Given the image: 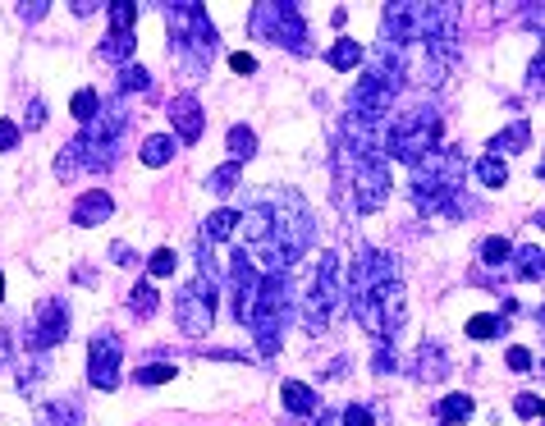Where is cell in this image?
<instances>
[{
  "label": "cell",
  "mask_w": 545,
  "mask_h": 426,
  "mask_svg": "<svg viewBox=\"0 0 545 426\" xmlns=\"http://www.w3.org/2000/svg\"><path fill=\"white\" fill-rule=\"evenodd\" d=\"M120 358H124V344L115 335H97L88 344V381L97 385V390H115L120 385Z\"/></svg>",
  "instance_id": "obj_11"
},
{
  "label": "cell",
  "mask_w": 545,
  "mask_h": 426,
  "mask_svg": "<svg viewBox=\"0 0 545 426\" xmlns=\"http://www.w3.org/2000/svg\"><path fill=\"white\" fill-rule=\"evenodd\" d=\"M280 399H284V413H294V417H312V413H317V404H321L317 390L303 385V381H284Z\"/></svg>",
  "instance_id": "obj_17"
},
{
  "label": "cell",
  "mask_w": 545,
  "mask_h": 426,
  "mask_svg": "<svg viewBox=\"0 0 545 426\" xmlns=\"http://www.w3.org/2000/svg\"><path fill=\"white\" fill-rule=\"evenodd\" d=\"M175 381V367L170 362H152V367H138V385H165Z\"/></svg>",
  "instance_id": "obj_32"
},
{
  "label": "cell",
  "mask_w": 545,
  "mask_h": 426,
  "mask_svg": "<svg viewBox=\"0 0 545 426\" xmlns=\"http://www.w3.org/2000/svg\"><path fill=\"white\" fill-rule=\"evenodd\" d=\"M326 60H330V69H339V74H349V69H358V65H362V46L353 42V37H339V42L326 51Z\"/></svg>",
  "instance_id": "obj_23"
},
{
  "label": "cell",
  "mask_w": 545,
  "mask_h": 426,
  "mask_svg": "<svg viewBox=\"0 0 545 426\" xmlns=\"http://www.w3.org/2000/svg\"><path fill=\"white\" fill-rule=\"evenodd\" d=\"M436 413H440V426H463V422H472V413H477V404H472L468 394H445Z\"/></svg>",
  "instance_id": "obj_21"
},
{
  "label": "cell",
  "mask_w": 545,
  "mask_h": 426,
  "mask_svg": "<svg viewBox=\"0 0 545 426\" xmlns=\"http://www.w3.org/2000/svg\"><path fill=\"white\" fill-rule=\"evenodd\" d=\"M440 142V115L436 110H408V115H399V120L385 124V138H381V152L385 161H404V165H417L422 156L436 152Z\"/></svg>",
  "instance_id": "obj_6"
},
{
  "label": "cell",
  "mask_w": 545,
  "mask_h": 426,
  "mask_svg": "<svg viewBox=\"0 0 545 426\" xmlns=\"http://www.w3.org/2000/svg\"><path fill=\"white\" fill-rule=\"evenodd\" d=\"M229 280H234V317L248 326L252 303H257V289H262V266L248 248H234V266H229Z\"/></svg>",
  "instance_id": "obj_10"
},
{
  "label": "cell",
  "mask_w": 545,
  "mask_h": 426,
  "mask_svg": "<svg viewBox=\"0 0 545 426\" xmlns=\"http://www.w3.org/2000/svg\"><path fill=\"white\" fill-rule=\"evenodd\" d=\"M165 19H170V37H175V51H179V60H184V69L188 74H202L220 46L216 28H211V19H207V5H197V0L165 5Z\"/></svg>",
  "instance_id": "obj_5"
},
{
  "label": "cell",
  "mask_w": 545,
  "mask_h": 426,
  "mask_svg": "<svg viewBox=\"0 0 545 426\" xmlns=\"http://www.w3.org/2000/svg\"><path fill=\"white\" fill-rule=\"evenodd\" d=\"M463 175H468V156L463 152H431L413 165V202L426 216H468L477 202H463Z\"/></svg>",
  "instance_id": "obj_2"
},
{
  "label": "cell",
  "mask_w": 545,
  "mask_h": 426,
  "mask_svg": "<svg viewBox=\"0 0 545 426\" xmlns=\"http://www.w3.org/2000/svg\"><path fill=\"white\" fill-rule=\"evenodd\" d=\"M229 69H234V74H257V60H252L248 51H239V55H229Z\"/></svg>",
  "instance_id": "obj_42"
},
{
  "label": "cell",
  "mask_w": 545,
  "mask_h": 426,
  "mask_svg": "<svg viewBox=\"0 0 545 426\" xmlns=\"http://www.w3.org/2000/svg\"><path fill=\"white\" fill-rule=\"evenodd\" d=\"M129 307H133V317H152L156 312V289L152 284H138V289L129 294Z\"/></svg>",
  "instance_id": "obj_31"
},
{
  "label": "cell",
  "mask_w": 545,
  "mask_h": 426,
  "mask_svg": "<svg viewBox=\"0 0 545 426\" xmlns=\"http://www.w3.org/2000/svg\"><path fill=\"white\" fill-rule=\"evenodd\" d=\"M390 367H399V362H394V358H390V349H385V344H381V353H376V372L385 376V372H390Z\"/></svg>",
  "instance_id": "obj_46"
},
{
  "label": "cell",
  "mask_w": 545,
  "mask_h": 426,
  "mask_svg": "<svg viewBox=\"0 0 545 426\" xmlns=\"http://www.w3.org/2000/svg\"><path fill=\"white\" fill-rule=\"evenodd\" d=\"M509 257H513V243L500 239V234L481 243V262H486V266H509Z\"/></svg>",
  "instance_id": "obj_29"
},
{
  "label": "cell",
  "mask_w": 545,
  "mask_h": 426,
  "mask_svg": "<svg viewBox=\"0 0 545 426\" xmlns=\"http://www.w3.org/2000/svg\"><path fill=\"white\" fill-rule=\"evenodd\" d=\"M175 252L170 248H156L152 252V262H147V275H156V280H165V275H175Z\"/></svg>",
  "instance_id": "obj_33"
},
{
  "label": "cell",
  "mask_w": 545,
  "mask_h": 426,
  "mask_svg": "<svg viewBox=\"0 0 545 426\" xmlns=\"http://www.w3.org/2000/svg\"><path fill=\"white\" fill-rule=\"evenodd\" d=\"M472 170H477V179L486 188H504V184H509V165L495 161V156H477V165H472Z\"/></svg>",
  "instance_id": "obj_25"
},
{
  "label": "cell",
  "mask_w": 545,
  "mask_h": 426,
  "mask_svg": "<svg viewBox=\"0 0 545 426\" xmlns=\"http://www.w3.org/2000/svg\"><path fill=\"white\" fill-rule=\"evenodd\" d=\"M110 216H115V197L110 193H83L74 202V225H83V230H92V225H101Z\"/></svg>",
  "instance_id": "obj_15"
},
{
  "label": "cell",
  "mask_w": 545,
  "mask_h": 426,
  "mask_svg": "<svg viewBox=\"0 0 545 426\" xmlns=\"http://www.w3.org/2000/svg\"><path fill=\"white\" fill-rule=\"evenodd\" d=\"M101 55H106V60H115V65H129V55H133V33H110L106 42H101Z\"/></svg>",
  "instance_id": "obj_27"
},
{
  "label": "cell",
  "mask_w": 545,
  "mask_h": 426,
  "mask_svg": "<svg viewBox=\"0 0 545 426\" xmlns=\"http://www.w3.org/2000/svg\"><path fill=\"white\" fill-rule=\"evenodd\" d=\"M46 426H78V408L74 404H51L46 408Z\"/></svg>",
  "instance_id": "obj_35"
},
{
  "label": "cell",
  "mask_w": 545,
  "mask_h": 426,
  "mask_svg": "<svg viewBox=\"0 0 545 426\" xmlns=\"http://www.w3.org/2000/svg\"><path fill=\"white\" fill-rule=\"evenodd\" d=\"M545 83V55H532V65H527V88H541Z\"/></svg>",
  "instance_id": "obj_39"
},
{
  "label": "cell",
  "mask_w": 545,
  "mask_h": 426,
  "mask_svg": "<svg viewBox=\"0 0 545 426\" xmlns=\"http://www.w3.org/2000/svg\"><path fill=\"white\" fill-rule=\"evenodd\" d=\"M69 10L78 14V19H88V14H97L101 5H92V0H74V5H69Z\"/></svg>",
  "instance_id": "obj_47"
},
{
  "label": "cell",
  "mask_w": 545,
  "mask_h": 426,
  "mask_svg": "<svg viewBox=\"0 0 545 426\" xmlns=\"http://www.w3.org/2000/svg\"><path fill=\"white\" fill-rule=\"evenodd\" d=\"M239 170H243V165H234V161L220 165L216 175H211V193H229V188L239 184Z\"/></svg>",
  "instance_id": "obj_34"
},
{
  "label": "cell",
  "mask_w": 545,
  "mask_h": 426,
  "mask_svg": "<svg viewBox=\"0 0 545 426\" xmlns=\"http://www.w3.org/2000/svg\"><path fill=\"white\" fill-rule=\"evenodd\" d=\"M303 326L307 335H321V330H330V321H335V307H339V257L335 252H321L317 271H312V284H307L303 294Z\"/></svg>",
  "instance_id": "obj_8"
},
{
  "label": "cell",
  "mask_w": 545,
  "mask_h": 426,
  "mask_svg": "<svg viewBox=\"0 0 545 426\" xmlns=\"http://www.w3.org/2000/svg\"><path fill=\"white\" fill-rule=\"evenodd\" d=\"M248 33L266 37V42H275V46H289L294 55L312 51V46H307V23H303V10H298V5H275V0L252 5Z\"/></svg>",
  "instance_id": "obj_7"
},
{
  "label": "cell",
  "mask_w": 545,
  "mask_h": 426,
  "mask_svg": "<svg viewBox=\"0 0 545 426\" xmlns=\"http://www.w3.org/2000/svg\"><path fill=\"white\" fill-rule=\"evenodd\" d=\"M312 234H317V220L307 211V202L298 193H284L271 207V248H266V271H289V266L312 248Z\"/></svg>",
  "instance_id": "obj_4"
},
{
  "label": "cell",
  "mask_w": 545,
  "mask_h": 426,
  "mask_svg": "<svg viewBox=\"0 0 545 426\" xmlns=\"http://www.w3.org/2000/svg\"><path fill=\"white\" fill-rule=\"evenodd\" d=\"M298 298H294V280L289 271H262V289H257V303H252L248 330L257 339V353H280L284 344V326L294 321Z\"/></svg>",
  "instance_id": "obj_3"
},
{
  "label": "cell",
  "mask_w": 545,
  "mask_h": 426,
  "mask_svg": "<svg viewBox=\"0 0 545 426\" xmlns=\"http://www.w3.org/2000/svg\"><path fill=\"white\" fill-rule=\"evenodd\" d=\"M110 23H115V33H133V23H138V5L133 0H110Z\"/></svg>",
  "instance_id": "obj_28"
},
{
  "label": "cell",
  "mask_w": 545,
  "mask_h": 426,
  "mask_svg": "<svg viewBox=\"0 0 545 426\" xmlns=\"http://www.w3.org/2000/svg\"><path fill=\"white\" fill-rule=\"evenodd\" d=\"M344 426H371V408H362V404L344 408Z\"/></svg>",
  "instance_id": "obj_41"
},
{
  "label": "cell",
  "mask_w": 545,
  "mask_h": 426,
  "mask_svg": "<svg viewBox=\"0 0 545 426\" xmlns=\"http://www.w3.org/2000/svg\"><path fill=\"white\" fill-rule=\"evenodd\" d=\"M175 152H179V142L170 138V133H152V138H142V147H138L142 165H152V170L170 165V161H175Z\"/></svg>",
  "instance_id": "obj_19"
},
{
  "label": "cell",
  "mask_w": 545,
  "mask_h": 426,
  "mask_svg": "<svg viewBox=\"0 0 545 426\" xmlns=\"http://www.w3.org/2000/svg\"><path fill=\"white\" fill-rule=\"evenodd\" d=\"M170 124H175V133H170L175 142H197L202 138V129H207L202 101H197L193 92H179V97L170 101Z\"/></svg>",
  "instance_id": "obj_13"
},
{
  "label": "cell",
  "mask_w": 545,
  "mask_h": 426,
  "mask_svg": "<svg viewBox=\"0 0 545 426\" xmlns=\"http://www.w3.org/2000/svg\"><path fill=\"white\" fill-rule=\"evenodd\" d=\"M97 106H101V97L92 88H83V92H74V101H69V110H74V120H83V124H92V115H97Z\"/></svg>",
  "instance_id": "obj_30"
},
{
  "label": "cell",
  "mask_w": 545,
  "mask_h": 426,
  "mask_svg": "<svg viewBox=\"0 0 545 426\" xmlns=\"http://www.w3.org/2000/svg\"><path fill=\"white\" fill-rule=\"evenodd\" d=\"M46 10H51V0H33V5H19V14L28 23H37V19H46Z\"/></svg>",
  "instance_id": "obj_43"
},
{
  "label": "cell",
  "mask_w": 545,
  "mask_h": 426,
  "mask_svg": "<svg viewBox=\"0 0 545 426\" xmlns=\"http://www.w3.org/2000/svg\"><path fill=\"white\" fill-rule=\"evenodd\" d=\"M509 367H513V372H532V353H527L523 344H513V349H509Z\"/></svg>",
  "instance_id": "obj_40"
},
{
  "label": "cell",
  "mask_w": 545,
  "mask_h": 426,
  "mask_svg": "<svg viewBox=\"0 0 545 426\" xmlns=\"http://www.w3.org/2000/svg\"><path fill=\"white\" fill-rule=\"evenodd\" d=\"M0 303H5V275H0Z\"/></svg>",
  "instance_id": "obj_48"
},
{
  "label": "cell",
  "mask_w": 545,
  "mask_h": 426,
  "mask_svg": "<svg viewBox=\"0 0 545 426\" xmlns=\"http://www.w3.org/2000/svg\"><path fill=\"white\" fill-rule=\"evenodd\" d=\"M65 335H69V307L55 303V298H46V303L37 307V317H33L28 349H33V353H46V349H55V344H60Z\"/></svg>",
  "instance_id": "obj_12"
},
{
  "label": "cell",
  "mask_w": 545,
  "mask_h": 426,
  "mask_svg": "<svg viewBox=\"0 0 545 426\" xmlns=\"http://www.w3.org/2000/svg\"><path fill=\"white\" fill-rule=\"evenodd\" d=\"M14 147H19V124L0 120V152H14Z\"/></svg>",
  "instance_id": "obj_38"
},
{
  "label": "cell",
  "mask_w": 545,
  "mask_h": 426,
  "mask_svg": "<svg viewBox=\"0 0 545 426\" xmlns=\"http://www.w3.org/2000/svg\"><path fill=\"white\" fill-rule=\"evenodd\" d=\"M513 413L523 417V422H536V413H541V399H536V394H518V399H513Z\"/></svg>",
  "instance_id": "obj_37"
},
{
  "label": "cell",
  "mask_w": 545,
  "mask_h": 426,
  "mask_svg": "<svg viewBox=\"0 0 545 426\" xmlns=\"http://www.w3.org/2000/svg\"><path fill=\"white\" fill-rule=\"evenodd\" d=\"M234 230H239V211L225 207V211H216V216H207V225H202V243H220Z\"/></svg>",
  "instance_id": "obj_24"
},
{
  "label": "cell",
  "mask_w": 545,
  "mask_h": 426,
  "mask_svg": "<svg viewBox=\"0 0 545 426\" xmlns=\"http://www.w3.org/2000/svg\"><path fill=\"white\" fill-rule=\"evenodd\" d=\"M243 234H248V243L243 248L252 252V257H266V248H271V207H248V216H239Z\"/></svg>",
  "instance_id": "obj_14"
},
{
  "label": "cell",
  "mask_w": 545,
  "mask_h": 426,
  "mask_svg": "<svg viewBox=\"0 0 545 426\" xmlns=\"http://www.w3.org/2000/svg\"><path fill=\"white\" fill-rule=\"evenodd\" d=\"M527 138H532V124H527V120H513L509 129H504V133H495V138H491V156H495V161H504V156L523 152V147H527Z\"/></svg>",
  "instance_id": "obj_18"
},
{
  "label": "cell",
  "mask_w": 545,
  "mask_h": 426,
  "mask_svg": "<svg viewBox=\"0 0 545 426\" xmlns=\"http://www.w3.org/2000/svg\"><path fill=\"white\" fill-rule=\"evenodd\" d=\"M349 307L358 326L367 335H376L381 344H390L404 330V275L399 262L381 248H358L349 266Z\"/></svg>",
  "instance_id": "obj_1"
},
{
  "label": "cell",
  "mask_w": 545,
  "mask_h": 426,
  "mask_svg": "<svg viewBox=\"0 0 545 426\" xmlns=\"http://www.w3.org/2000/svg\"><path fill=\"white\" fill-rule=\"evenodd\" d=\"M216 303H220V284H211V280H188L184 289H179V298H175V321H179V330H184L188 339H202V335H211V326H216Z\"/></svg>",
  "instance_id": "obj_9"
},
{
  "label": "cell",
  "mask_w": 545,
  "mask_h": 426,
  "mask_svg": "<svg viewBox=\"0 0 545 426\" xmlns=\"http://www.w3.org/2000/svg\"><path fill=\"white\" fill-rule=\"evenodd\" d=\"M513 271H518V280H541L545 275V252L541 243H523V248H513Z\"/></svg>",
  "instance_id": "obj_20"
},
{
  "label": "cell",
  "mask_w": 545,
  "mask_h": 426,
  "mask_svg": "<svg viewBox=\"0 0 545 426\" xmlns=\"http://www.w3.org/2000/svg\"><path fill=\"white\" fill-rule=\"evenodd\" d=\"M500 335V317H472L468 321V339H491Z\"/></svg>",
  "instance_id": "obj_36"
},
{
  "label": "cell",
  "mask_w": 545,
  "mask_h": 426,
  "mask_svg": "<svg viewBox=\"0 0 545 426\" xmlns=\"http://www.w3.org/2000/svg\"><path fill=\"white\" fill-rule=\"evenodd\" d=\"M413 376H417V381H445V376H449L445 349H440V344H422L417 358H413Z\"/></svg>",
  "instance_id": "obj_16"
},
{
  "label": "cell",
  "mask_w": 545,
  "mask_h": 426,
  "mask_svg": "<svg viewBox=\"0 0 545 426\" xmlns=\"http://www.w3.org/2000/svg\"><path fill=\"white\" fill-rule=\"evenodd\" d=\"M133 92H152V74H147L142 65L120 69V97H133Z\"/></svg>",
  "instance_id": "obj_26"
},
{
  "label": "cell",
  "mask_w": 545,
  "mask_h": 426,
  "mask_svg": "<svg viewBox=\"0 0 545 426\" xmlns=\"http://www.w3.org/2000/svg\"><path fill=\"white\" fill-rule=\"evenodd\" d=\"M110 257H115V262H120V266H138V257H133V248H129V243H115V248H110Z\"/></svg>",
  "instance_id": "obj_44"
},
{
  "label": "cell",
  "mask_w": 545,
  "mask_h": 426,
  "mask_svg": "<svg viewBox=\"0 0 545 426\" xmlns=\"http://www.w3.org/2000/svg\"><path fill=\"white\" fill-rule=\"evenodd\" d=\"M225 142H229V161H234V165H243V161H252V156H257V133H252L248 124H234Z\"/></svg>",
  "instance_id": "obj_22"
},
{
  "label": "cell",
  "mask_w": 545,
  "mask_h": 426,
  "mask_svg": "<svg viewBox=\"0 0 545 426\" xmlns=\"http://www.w3.org/2000/svg\"><path fill=\"white\" fill-rule=\"evenodd\" d=\"M28 124H33V129H42V124H46V106H42V101L28 106Z\"/></svg>",
  "instance_id": "obj_45"
}]
</instances>
